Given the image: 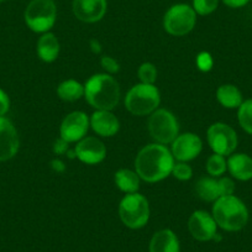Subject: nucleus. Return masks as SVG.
Here are the masks:
<instances>
[{"instance_id": "nucleus-1", "label": "nucleus", "mask_w": 252, "mask_h": 252, "mask_svg": "<svg viewBox=\"0 0 252 252\" xmlns=\"http://www.w3.org/2000/svg\"><path fill=\"white\" fill-rule=\"evenodd\" d=\"M174 157L166 145L150 144L142 147L135 158V169L142 181L156 183L172 173Z\"/></svg>"}, {"instance_id": "nucleus-2", "label": "nucleus", "mask_w": 252, "mask_h": 252, "mask_svg": "<svg viewBox=\"0 0 252 252\" xmlns=\"http://www.w3.org/2000/svg\"><path fill=\"white\" fill-rule=\"evenodd\" d=\"M84 98L96 110L111 111L120 101V87L110 74H94L84 84Z\"/></svg>"}, {"instance_id": "nucleus-3", "label": "nucleus", "mask_w": 252, "mask_h": 252, "mask_svg": "<svg viewBox=\"0 0 252 252\" xmlns=\"http://www.w3.org/2000/svg\"><path fill=\"white\" fill-rule=\"evenodd\" d=\"M213 218L225 231H239L249 221V210L245 203L235 195L221 197L213 205Z\"/></svg>"}, {"instance_id": "nucleus-4", "label": "nucleus", "mask_w": 252, "mask_h": 252, "mask_svg": "<svg viewBox=\"0 0 252 252\" xmlns=\"http://www.w3.org/2000/svg\"><path fill=\"white\" fill-rule=\"evenodd\" d=\"M161 103V94L155 84L139 83L125 96V108L136 116L151 115Z\"/></svg>"}, {"instance_id": "nucleus-5", "label": "nucleus", "mask_w": 252, "mask_h": 252, "mask_svg": "<svg viewBox=\"0 0 252 252\" xmlns=\"http://www.w3.org/2000/svg\"><path fill=\"white\" fill-rule=\"evenodd\" d=\"M119 217L129 229H141L149 222V200L140 193L126 194L119 204Z\"/></svg>"}, {"instance_id": "nucleus-6", "label": "nucleus", "mask_w": 252, "mask_h": 252, "mask_svg": "<svg viewBox=\"0 0 252 252\" xmlns=\"http://www.w3.org/2000/svg\"><path fill=\"white\" fill-rule=\"evenodd\" d=\"M24 18L28 28L33 32H48L57 20V6L53 0H31Z\"/></svg>"}, {"instance_id": "nucleus-7", "label": "nucleus", "mask_w": 252, "mask_h": 252, "mask_svg": "<svg viewBox=\"0 0 252 252\" xmlns=\"http://www.w3.org/2000/svg\"><path fill=\"white\" fill-rule=\"evenodd\" d=\"M149 132L156 144H172L179 134L178 120L169 110L157 109L149 118Z\"/></svg>"}, {"instance_id": "nucleus-8", "label": "nucleus", "mask_w": 252, "mask_h": 252, "mask_svg": "<svg viewBox=\"0 0 252 252\" xmlns=\"http://www.w3.org/2000/svg\"><path fill=\"white\" fill-rule=\"evenodd\" d=\"M197 13L188 4H176L166 11L163 16V28L169 35L184 36L194 29Z\"/></svg>"}, {"instance_id": "nucleus-9", "label": "nucleus", "mask_w": 252, "mask_h": 252, "mask_svg": "<svg viewBox=\"0 0 252 252\" xmlns=\"http://www.w3.org/2000/svg\"><path fill=\"white\" fill-rule=\"evenodd\" d=\"M207 140L214 154L230 156L237 147V135L231 126L224 123H215L209 126Z\"/></svg>"}, {"instance_id": "nucleus-10", "label": "nucleus", "mask_w": 252, "mask_h": 252, "mask_svg": "<svg viewBox=\"0 0 252 252\" xmlns=\"http://www.w3.org/2000/svg\"><path fill=\"white\" fill-rule=\"evenodd\" d=\"M91 123L83 111H72L62 120L60 127V136L68 144L81 141L86 137Z\"/></svg>"}, {"instance_id": "nucleus-11", "label": "nucleus", "mask_w": 252, "mask_h": 252, "mask_svg": "<svg viewBox=\"0 0 252 252\" xmlns=\"http://www.w3.org/2000/svg\"><path fill=\"white\" fill-rule=\"evenodd\" d=\"M202 150V139L193 132L178 135L171 144L172 155L178 162H188L197 158Z\"/></svg>"}, {"instance_id": "nucleus-12", "label": "nucleus", "mask_w": 252, "mask_h": 252, "mask_svg": "<svg viewBox=\"0 0 252 252\" xmlns=\"http://www.w3.org/2000/svg\"><path fill=\"white\" fill-rule=\"evenodd\" d=\"M190 235L198 241H210L217 235L218 225L213 215L204 210H195L188 220Z\"/></svg>"}, {"instance_id": "nucleus-13", "label": "nucleus", "mask_w": 252, "mask_h": 252, "mask_svg": "<svg viewBox=\"0 0 252 252\" xmlns=\"http://www.w3.org/2000/svg\"><path fill=\"white\" fill-rule=\"evenodd\" d=\"M76 157L86 164H98L106 157V147L101 140L94 136H86L77 142L74 147Z\"/></svg>"}, {"instance_id": "nucleus-14", "label": "nucleus", "mask_w": 252, "mask_h": 252, "mask_svg": "<svg viewBox=\"0 0 252 252\" xmlns=\"http://www.w3.org/2000/svg\"><path fill=\"white\" fill-rule=\"evenodd\" d=\"M72 10L79 21L87 24L98 23L108 10L106 0H73Z\"/></svg>"}, {"instance_id": "nucleus-15", "label": "nucleus", "mask_w": 252, "mask_h": 252, "mask_svg": "<svg viewBox=\"0 0 252 252\" xmlns=\"http://www.w3.org/2000/svg\"><path fill=\"white\" fill-rule=\"evenodd\" d=\"M19 146L20 140L14 124L5 116H0V162L13 158Z\"/></svg>"}, {"instance_id": "nucleus-16", "label": "nucleus", "mask_w": 252, "mask_h": 252, "mask_svg": "<svg viewBox=\"0 0 252 252\" xmlns=\"http://www.w3.org/2000/svg\"><path fill=\"white\" fill-rule=\"evenodd\" d=\"M94 132L103 137H111L120 129V121L110 110H96L89 119Z\"/></svg>"}, {"instance_id": "nucleus-17", "label": "nucleus", "mask_w": 252, "mask_h": 252, "mask_svg": "<svg viewBox=\"0 0 252 252\" xmlns=\"http://www.w3.org/2000/svg\"><path fill=\"white\" fill-rule=\"evenodd\" d=\"M150 252H181L178 237L169 229L155 232L150 241Z\"/></svg>"}, {"instance_id": "nucleus-18", "label": "nucleus", "mask_w": 252, "mask_h": 252, "mask_svg": "<svg viewBox=\"0 0 252 252\" xmlns=\"http://www.w3.org/2000/svg\"><path fill=\"white\" fill-rule=\"evenodd\" d=\"M227 169L234 178L250 181L252 178V158L246 154H232L227 159Z\"/></svg>"}, {"instance_id": "nucleus-19", "label": "nucleus", "mask_w": 252, "mask_h": 252, "mask_svg": "<svg viewBox=\"0 0 252 252\" xmlns=\"http://www.w3.org/2000/svg\"><path fill=\"white\" fill-rule=\"evenodd\" d=\"M60 41L56 37L55 33L52 32H45L41 35V37L37 41V55L40 60L43 62L51 63L53 61L57 60L58 55H60Z\"/></svg>"}, {"instance_id": "nucleus-20", "label": "nucleus", "mask_w": 252, "mask_h": 252, "mask_svg": "<svg viewBox=\"0 0 252 252\" xmlns=\"http://www.w3.org/2000/svg\"><path fill=\"white\" fill-rule=\"evenodd\" d=\"M194 190L198 197L204 202H217L221 198L219 187V179L215 177H202L197 181Z\"/></svg>"}, {"instance_id": "nucleus-21", "label": "nucleus", "mask_w": 252, "mask_h": 252, "mask_svg": "<svg viewBox=\"0 0 252 252\" xmlns=\"http://www.w3.org/2000/svg\"><path fill=\"white\" fill-rule=\"evenodd\" d=\"M114 181H115L116 187L120 189L121 192H124L125 194H131V193H137L141 178L136 173V171L121 168L115 173Z\"/></svg>"}, {"instance_id": "nucleus-22", "label": "nucleus", "mask_w": 252, "mask_h": 252, "mask_svg": "<svg viewBox=\"0 0 252 252\" xmlns=\"http://www.w3.org/2000/svg\"><path fill=\"white\" fill-rule=\"evenodd\" d=\"M217 99L224 108L239 109L242 104V93L234 84H222L217 91Z\"/></svg>"}, {"instance_id": "nucleus-23", "label": "nucleus", "mask_w": 252, "mask_h": 252, "mask_svg": "<svg viewBox=\"0 0 252 252\" xmlns=\"http://www.w3.org/2000/svg\"><path fill=\"white\" fill-rule=\"evenodd\" d=\"M57 95L64 101H76L84 96V86L76 79H67L57 87Z\"/></svg>"}, {"instance_id": "nucleus-24", "label": "nucleus", "mask_w": 252, "mask_h": 252, "mask_svg": "<svg viewBox=\"0 0 252 252\" xmlns=\"http://www.w3.org/2000/svg\"><path fill=\"white\" fill-rule=\"evenodd\" d=\"M237 120L242 130L252 135V99L242 101L237 110Z\"/></svg>"}, {"instance_id": "nucleus-25", "label": "nucleus", "mask_w": 252, "mask_h": 252, "mask_svg": "<svg viewBox=\"0 0 252 252\" xmlns=\"http://www.w3.org/2000/svg\"><path fill=\"white\" fill-rule=\"evenodd\" d=\"M227 169V162L225 159V156L221 155L213 154L212 156L208 158L207 161V172L212 177H218L222 176L225 173V171Z\"/></svg>"}, {"instance_id": "nucleus-26", "label": "nucleus", "mask_w": 252, "mask_h": 252, "mask_svg": "<svg viewBox=\"0 0 252 252\" xmlns=\"http://www.w3.org/2000/svg\"><path fill=\"white\" fill-rule=\"evenodd\" d=\"M137 76L141 83L144 84H155L157 79V68L154 63L145 62L139 67Z\"/></svg>"}, {"instance_id": "nucleus-27", "label": "nucleus", "mask_w": 252, "mask_h": 252, "mask_svg": "<svg viewBox=\"0 0 252 252\" xmlns=\"http://www.w3.org/2000/svg\"><path fill=\"white\" fill-rule=\"evenodd\" d=\"M219 5V0H193L192 8L197 15L207 16L214 13Z\"/></svg>"}, {"instance_id": "nucleus-28", "label": "nucleus", "mask_w": 252, "mask_h": 252, "mask_svg": "<svg viewBox=\"0 0 252 252\" xmlns=\"http://www.w3.org/2000/svg\"><path fill=\"white\" fill-rule=\"evenodd\" d=\"M172 174L178 181H189L193 176V169L187 162H177L172 169Z\"/></svg>"}, {"instance_id": "nucleus-29", "label": "nucleus", "mask_w": 252, "mask_h": 252, "mask_svg": "<svg viewBox=\"0 0 252 252\" xmlns=\"http://www.w3.org/2000/svg\"><path fill=\"white\" fill-rule=\"evenodd\" d=\"M100 64L103 67L104 71L108 74H115L120 71V64H119L118 61L115 58L110 57V56H104L100 60Z\"/></svg>"}, {"instance_id": "nucleus-30", "label": "nucleus", "mask_w": 252, "mask_h": 252, "mask_svg": "<svg viewBox=\"0 0 252 252\" xmlns=\"http://www.w3.org/2000/svg\"><path fill=\"white\" fill-rule=\"evenodd\" d=\"M214 61L210 53L200 52L197 57V66L202 72H209L213 68Z\"/></svg>"}, {"instance_id": "nucleus-31", "label": "nucleus", "mask_w": 252, "mask_h": 252, "mask_svg": "<svg viewBox=\"0 0 252 252\" xmlns=\"http://www.w3.org/2000/svg\"><path fill=\"white\" fill-rule=\"evenodd\" d=\"M219 187L221 197H227V195H234L235 192V183L229 177H222L219 178Z\"/></svg>"}, {"instance_id": "nucleus-32", "label": "nucleus", "mask_w": 252, "mask_h": 252, "mask_svg": "<svg viewBox=\"0 0 252 252\" xmlns=\"http://www.w3.org/2000/svg\"><path fill=\"white\" fill-rule=\"evenodd\" d=\"M9 109H10V99L3 89H0V116L5 115Z\"/></svg>"}, {"instance_id": "nucleus-33", "label": "nucleus", "mask_w": 252, "mask_h": 252, "mask_svg": "<svg viewBox=\"0 0 252 252\" xmlns=\"http://www.w3.org/2000/svg\"><path fill=\"white\" fill-rule=\"evenodd\" d=\"M68 145H69L68 142L64 141L62 137H60V139L56 140L55 144H53V154H56V155L67 154V151L69 150Z\"/></svg>"}, {"instance_id": "nucleus-34", "label": "nucleus", "mask_w": 252, "mask_h": 252, "mask_svg": "<svg viewBox=\"0 0 252 252\" xmlns=\"http://www.w3.org/2000/svg\"><path fill=\"white\" fill-rule=\"evenodd\" d=\"M250 0H222V3L225 4L226 6L232 9H239L242 8V6L247 5L249 4Z\"/></svg>"}, {"instance_id": "nucleus-35", "label": "nucleus", "mask_w": 252, "mask_h": 252, "mask_svg": "<svg viewBox=\"0 0 252 252\" xmlns=\"http://www.w3.org/2000/svg\"><path fill=\"white\" fill-rule=\"evenodd\" d=\"M51 168L53 169L55 172H57V173H62V172L66 171V166H64V163H63L61 159H52L51 161Z\"/></svg>"}, {"instance_id": "nucleus-36", "label": "nucleus", "mask_w": 252, "mask_h": 252, "mask_svg": "<svg viewBox=\"0 0 252 252\" xmlns=\"http://www.w3.org/2000/svg\"><path fill=\"white\" fill-rule=\"evenodd\" d=\"M89 47H91L92 52H93L94 55H99V53L101 52L100 42H99L98 40H95V38H92V40L89 41Z\"/></svg>"}, {"instance_id": "nucleus-37", "label": "nucleus", "mask_w": 252, "mask_h": 252, "mask_svg": "<svg viewBox=\"0 0 252 252\" xmlns=\"http://www.w3.org/2000/svg\"><path fill=\"white\" fill-rule=\"evenodd\" d=\"M3 1H5V0H0V3H3Z\"/></svg>"}]
</instances>
